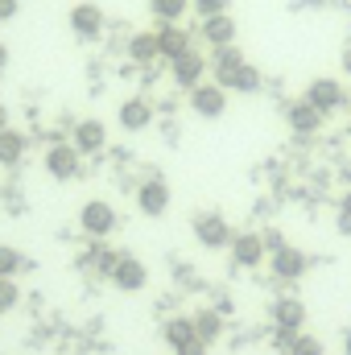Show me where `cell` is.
Instances as JSON below:
<instances>
[{
    "mask_svg": "<svg viewBox=\"0 0 351 355\" xmlns=\"http://www.w3.org/2000/svg\"><path fill=\"white\" fill-rule=\"evenodd\" d=\"M343 355H351V331L343 335Z\"/></svg>",
    "mask_w": 351,
    "mask_h": 355,
    "instance_id": "obj_37",
    "label": "cell"
},
{
    "mask_svg": "<svg viewBox=\"0 0 351 355\" xmlns=\"http://www.w3.org/2000/svg\"><path fill=\"white\" fill-rule=\"evenodd\" d=\"M273 327L285 331V335H298L306 327V306L302 297H277L273 302Z\"/></svg>",
    "mask_w": 351,
    "mask_h": 355,
    "instance_id": "obj_16",
    "label": "cell"
},
{
    "mask_svg": "<svg viewBox=\"0 0 351 355\" xmlns=\"http://www.w3.org/2000/svg\"><path fill=\"white\" fill-rule=\"evenodd\" d=\"M339 67H343V75H351V46L343 50V58H339Z\"/></svg>",
    "mask_w": 351,
    "mask_h": 355,
    "instance_id": "obj_34",
    "label": "cell"
},
{
    "mask_svg": "<svg viewBox=\"0 0 351 355\" xmlns=\"http://www.w3.org/2000/svg\"><path fill=\"white\" fill-rule=\"evenodd\" d=\"M116 257H120V252H112V248H103V240H95V248L83 257V268H87V272H99V277H112Z\"/></svg>",
    "mask_w": 351,
    "mask_h": 355,
    "instance_id": "obj_23",
    "label": "cell"
},
{
    "mask_svg": "<svg viewBox=\"0 0 351 355\" xmlns=\"http://www.w3.org/2000/svg\"><path fill=\"white\" fill-rule=\"evenodd\" d=\"M79 227H83V236H91V240H108L116 232V207L108 198H87L83 211H79Z\"/></svg>",
    "mask_w": 351,
    "mask_h": 355,
    "instance_id": "obj_2",
    "label": "cell"
},
{
    "mask_svg": "<svg viewBox=\"0 0 351 355\" xmlns=\"http://www.w3.org/2000/svg\"><path fill=\"white\" fill-rule=\"evenodd\" d=\"M186 8H190V0H149V12L157 21H182Z\"/></svg>",
    "mask_w": 351,
    "mask_h": 355,
    "instance_id": "obj_25",
    "label": "cell"
},
{
    "mask_svg": "<svg viewBox=\"0 0 351 355\" xmlns=\"http://www.w3.org/2000/svg\"><path fill=\"white\" fill-rule=\"evenodd\" d=\"M25 149H29L25 132H17V128H0V166H4V170L21 166V162H25Z\"/></svg>",
    "mask_w": 351,
    "mask_h": 355,
    "instance_id": "obj_19",
    "label": "cell"
},
{
    "mask_svg": "<svg viewBox=\"0 0 351 355\" xmlns=\"http://www.w3.org/2000/svg\"><path fill=\"white\" fill-rule=\"evenodd\" d=\"M174 355H207V343H203V339L194 335V339H190V343H182V347H178Z\"/></svg>",
    "mask_w": 351,
    "mask_h": 355,
    "instance_id": "obj_31",
    "label": "cell"
},
{
    "mask_svg": "<svg viewBox=\"0 0 351 355\" xmlns=\"http://www.w3.org/2000/svg\"><path fill=\"white\" fill-rule=\"evenodd\" d=\"M128 58H132L137 67H149V62H157V33H153V29H145V33H132V42H128Z\"/></svg>",
    "mask_w": 351,
    "mask_h": 355,
    "instance_id": "obj_20",
    "label": "cell"
},
{
    "mask_svg": "<svg viewBox=\"0 0 351 355\" xmlns=\"http://www.w3.org/2000/svg\"><path fill=\"white\" fill-rule=\"evenodd\" d=\"M244 62H248V58H244V54H240V46L232 42V46H215V50H211V58H207V71L215 75V83H219V87L228 91V79H232V75H236Z\"/></svg>",
    "mask_w": 351,
    "mask_h": 355,
    "instance_id": "obj_11",
    "label": "cell"
},
{
    "mask_svg": "<svg viewBox=\"0 0 351 355\" xmlns=\"http://www.w3.org/2000/svg\"><path fill=\"white\" fill-rule=\"evenodd\" d=\"M0 128H8V107L0 103Z\"/></svg>",
    "mask_w": 351,
    "mask_h": 355,
    "instance_id": "obj_36",
    "label": "cell"
},
{
    "mask_svg": "<svg viewBox=\"0 0 351 355\" xmlns=\"http://www.w3.org/2000/svg\"><path fill=\"white\" fill-rule=\"evenodd\" d=\"M198 37L215 50V46H232L236 42V17L232 12H215V17H203L198 21Z\"/></svg>",
    "mask_w": 351,
    "mask_h": 355,
    "instance_id": "obj_13",
    "label": "cell"
},
{
    "mask_svg": "<svg viewBox=\"0 0 351 355\" xmlns=\"http://www.w3.org/2000/svg\"><path fill=\"white\" fill-rule=\"evenodd\" d=\"M46 174L54 178V182L79 178V149L75 145H50L46 149Z\"/></svg>",
    "mask_w": 351,
    "mask_h": 355,
    "instance_id": "obj_12",
    "label": "cell"
},
{
    "mask_svg": "<svg viewBox=\"0 0 351 355\" xmlns=\"http://www.w3.org/2000/svg\"><path fill=\"white\" fill-rule=\"evenodd\" d=\"M306 103H314L323 116H331V112H339L343 103H348V91H343V83L339 79H314L310 87H306V95H302Z\"/></svg>",
    "mask_w": 351,
    "mask_h": 355,
    "instance_id": "obj_7",
    "label": "cell"
},
{
    "mask_svg": "<svg viewBox=\"0 0 351 355\" xmlns=\"http://www.w3.org/2000/svg\"><path fill=\"white\" fill-rule=\"evenodd\" d=\"M17 8H21V0H0V21H12Z\"/></svg>",
    "mask_w": 351,
    "mask_h": 355,
    "instance_id": "obj_33",
    "label": "cell"
},
{
    "mask_svg": "<svg viewBox=\"0 0 351 355\" xmlns=\"http://www.w3.org/2000/svg\"><path fill=\"white\" fill-rule=\"evenodd\" d=\"M153 33H157V58H166V62H174V58H182L186 50H194L190 33H186L178 21H162Z\"/></svg>",
    "mask_w": 351,
    "mask_h": 355,
    "instance_id": "obj_10",
    "label": "cell"
},
{
    "mask_svg": "<svg viewBox=\"0 0 351 355\" xmlns=\"http://www.w3.org/2000/svg\"><path fill=\"white\" fill-rule=\"evenodd\" d=\"M335 227H339V236H351V190L343 194V202H339V219H335Z\"/></svg>",
    "mask_w": 351,
    "mask_h": 355,
    "instance_id": "obj_30",
    "label": "cell"
},
{
    "mask_svg": "<svg viewBox=\"0 0 351 355\" xmlns=\"http://www.w3.org/2000/svg\"><path fill=\"white\" fill-rule=\"evenodd\" d=\"M190 322H194V335H198L207 347H211V343L223 335V310H198Z\"/></svg>",
    "mask_w": 351,
    "mask_h": 355,
    "instance_id": "obj_21",
    "label": "cell"
},
{
    "mask_svg": "<svg viewBox=\"0 0 351 355\" xmlns=\"http://www.w3.org/2000/svg\"><path fill=\"white\" fill-rule=\"evenodd\" d=\"M285 120H289V132L293 137H314L318 128H323V112L314 107V103H306V99H293L289 103V112H285Z\"/></svg>",
    "mask_w": 351,
    "mask_h": 355,
    "instance_id": "obj_14",
    "label": "cell"
},
{
    "mask_svg": "<svg viewBox=\"0 0 351 355\" xmlns=\"http://www.w3.org/2000/svg\"><path fill=\"white\" fill-rule=\"evenodd\" d=\"M190 112L203 116V120H219V116L228 112V91L219 87V83H198V87H190Z\"/></svg>",
    "mask_w": 351,
    "mask_h": 355,
    "instance_id": "obj_6",
    "label": "cell"
},
{
    "mask_svg": "<svg viewBox=\"0 0 351 355\" xmlns=\"http://www.w3.org/2000/svg\"><path fill=\"white\" fill-rule=\"evenodd\" d=\"M190 8L203 21V17H215V12H232V0H190Z\"/></svg>",
    "mask_w": 351,
    "mask_h": 355,
    "instance_id": "obj_29",
    "label": "cell"
},
{
    "mask_svg": "<svg viewBox=\"0 0 351 355\" xmlns=\"http://www.w3.org/2000/svg\"><path fill=\"white\" fill-rule=\"evenodd\" d=\"M21 268H29L25 265V257H21L12 244H0V277H17Z\"/></svg>",
    "mask_w": 351,
    "mask_h": 355,
    "instance_id": "obj_26",
    "label": "cell"
},
{
    "mask_svg": "<svg viewBox=\"0 0 351 355\" xmlns=\"http://www.w3.org/2000/svg\"><path fill=\"white\" fill-rule=\"evenodd\" d=\"M170 198H174V194H170V182L157 178V174L145 178V182L137 186V211H141L145 219H162V215L170 211Z\"/></svg>",
    "mask_w": 351,
    "mask_h": 355,
    "instance_id": "obj_3",
    "label": "cell"
},
{
    "mask_svg": "<svg viewBox=\"0 0 351 355\" xmlns=\"http://www.w3.org/2000/svg\"><path fill=\"white\" fill-rule=\"evenodd\" d=\"M268 268H273L277 281H302L306 268H310V257L302 248H293V244H281L277 252H268Z\"/></svg>",
    "mask_w": 351,
    "mask_h": 355,
    "instance_id": "obj_5",
    "label": "cell"
},
{
    "mask_svg": "<svg viewBox=\"0 0 351 355\" xmlns=\"http://www.w3.org/2000/svg\"><path fill=\"white\" fill-rule=\"evenodd\" d=\"M4 67H8V46L0 42V71H4Z\"/></svg>",
    "mask_w": 351,
    "mask_h": 355,
    "instance_id": "obj_35",
    "label": "cell"
},
{
    "mask_svg": "<svg viewBox=\"0 0 351 355\" xmlns=\"http://www.w3.org/2000/svg\"><path fill=\"white\" fill-rule=\"evenodd\" d=\"M232 265L236 268H257V265H264V240H261V232H236L232 236Z\"/></svg>",
    "mask_w": 351,
    "mask_h": 355,
    "instance_id": "obj_9",
    "label": "cell"
},
{
    "mask_svg": "<svg viewBox=\"0 0 351 355\" xmlns=\"http://www.w3.org/2000/svg\"><path fill=\"white\" fill-rule=\"evenodd\" d=\"M194 240L207 248V252H223L228 244H232V223L219 215V211H203V215H194Z\"/></svg>",
    "mask_w": 351,
    "mask_h": 355,
    "instance_id": "obj_1",
    "label": "cell"
},
{
    "mask_svg": "<svg viewBox=\"0 0 351 355\" xmlns=\"http://www.w3.org/2000/svg\"><path fill=\"white\" fill-rule=\"evenodd\" d=\"M71 145L79 149V157L103 153V145H108V128H103V120H79L75 132H71Z\"/></svg>",
    "mask_w": 351,
    "mask_h": 355,
    "instance_id": "obj_15",
    "label": "cell"
},
{
    "mask_svg": "<svg viewBox=\"0 0 351 355\" xmlns=\"http://www.w3.org/2000/svg\"><path fill=\"white\" fill-rule=\"evenodd\" d=\"M149 124H153V103L145 95H132L120 103V128L124 132H145Z\"/></svg>",
    "mask_w": 351,
    "mask_h": 355,
    "instance_id": "obj_18",
    "label": "cell"
},
{
    "mask_svg": "<svg viewBox=\"0 0 351 355\" xmlns=\"http://www.w3.org/2000/svg\"><path fill=\"white\" fill-rule=\"evenodd\" d=\"M162 335H166V347H182V343H190L194 339V322L190 318H170L166 327H162Z\"/></svg>",
    "mask_w": 351,
    "mask_h": 355,
    "instance_id": "obj_24",
    "label": "cell"
},
{
    "mask_svg": "<svg viewBox=\"0 0 351 355\" xmlns=\"http://www.w3.org/2000/svg\"><path fill=\"white\" fill-rule=\"evenodd\" d=\"M261 87H264V75H261V67H252V62H244V67L228 79V91H236V95H257Z\"/></svg>",
    "mask_w": 351,
    "mask_h": 355,
    "instance_id": "obj_22",
    "label": "cell"
},
{
    "mask_svg": "<svg viewBox=\"0 0 351 355\" xmlns=\"http://www.w3.org/2000/svg\"><path fill=\"white\" fill-rule=\"evenodd\" d=\"M17 302H21V289H17V281H12V277H0V314H8Z\"/></svg>",
    "mask_w": 351,
    "mask_h": 355,
    "instance_id": "obj_28",
    "label": "cell"
},
{
    "mask_svg": "<svg viewBox=\"0 0 351 355\" xmlns=\"http://www.w3.org/2000/svg\"><path fill=\"white\" fill-rule=\"evenodd\" d=\"M120 293H137V289H145L149 285V268L141 257H132V252H120L116 257V268H112V277H108Z\"/></svg>",
    "mask_w": 351,
    "mask_h": 355,
    "instance_id": "obj_4",
    "label": "cell"
},
{
    "mask_svg": "<svg viewBox=\"0 0 351 355\" xmlns=\"http://www.w3.org/2000/svg\"><path fill=\"white\" fill-rule=\"evenodd\" d=\"M261 240H264V252H277V248H281V244H285V240H281V232H277V227H268V232H264Z\"/></svg>",
    "mask_w": 351,
    "mask_h": 355,
    "instance_id": "obj_32",
    "label": "cell"
},
{
    "mask_svg": "<svg viewBox=\"0 0 351 355\" xmlns=\"http://www.w3.org/2000/svg\"><path fill=\"white\" fill-rule=\"evenodd\" d=\"M67 21H71V33H75L79 42H95V37L103 33V8L91 4V0H79Z\"/></svg>",
    "mask_w": 351,
    "mask_h": 355,
    "instance_id": "obj_8",
    "label": "cell"
},
{
    "mask_svg": "<svg viewBox=\"0 0 351 355\" xmlns=\"http://www.w3.org/2000/svg\"><path fill=\"white\" fill-rule=\"evenodd\" d=\"M285 355H327V352H323V343H318L314 335H302V331H298V335H293V343H289V352H285Z\"/></svg>",
    "mask_w": 351,
    "mask_h": 355,
    "instance_id": "obj_27",
    "label": "cell"
},
{
    "mask_svg": "<svg viewBox=\"0 0 351 355\" xmlns=\"http://www.w3.org/2000/svg\"><path fill=\"white\" fill-rule=\"evenodd\" d=\"M170 75H174L178 87H186V91L198 87V83H203V75H207V58H203L198 50H186L182 58H174V62H170Z\"/></svg>",
    "mask_w": 351,
    "mask_h": 355,
    "instance_id": "obj_17",
    "label": "cell"
}]
</instances>
